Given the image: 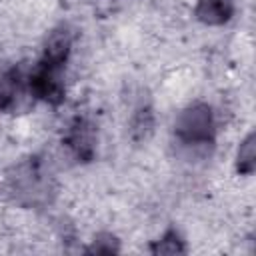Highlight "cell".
I'll list each match as a JSON object with an SVG mask.
<instances>
[{
  "label": "cell",
  "instance_id": "6da1fadb",
  "mask_svg": "<svg viewBox=\"0 0 256 256\" xmlns=\"http://www.w3.org/2000/svg\"><path fill=\"white\" fill-rule=\"evenodd\" d=\"M6 188L18 204L36 206L48 202L52 194V178L40 158H28L14 166L6 176Z\"/></svg>",
  "mask_w": 256,
  "mask_h": 256
},
{
  "label": "cell",
  "instance_id": "7a4b0ae2",
  "mask_svg": "<svg viewBox=\"0 0 256 256\" xmlns=\"http://www.w3.org/2000/svg\"><path fill=\"white\" fill-rule=\"evenodd\" d=\"M174 134L182 144L188 146H208L216 138V118L214 110L206 102H192L182 108L174 122Z\"/></svg>",
  "mask_w": 256,
  "mask_h": 256
},
{
  "label": "cell",
  "instance_id": "3957f363",
  "mask_svg": "<svg viewBox=\"0 0 256 256\" xmlns=\"http://www.w3.org/2000/svg\"><path fill=\"white\" fill-rule=\"evenodd\" d=\"M62 70L64 68H58V66H52V64L38 60V64L32 68V72L26 78L28 92L34 98H38L50 106H60L66 98Z\"/></svg>",
  "mask_w": 256,
  "mask_h": 256
},
{
  "label": "cell",
  "instance_id": "277c9868",
  "mask_svg": "<svg viewBox=\"0 0 256 256\" xmlns=\"http://www.w3.org/2000/svg\"><path fill=\"white\" fill-rule=\"evenodd\" d=\"M64 146L78 162H92L96 156V126L86 116H74L66 128Z\"/></svg>",
  "mask_w": 256,
  "mask_h": 256
},
{
  "label": "cell",
  "instance_id": "5b68a950",
  "mask_svg": "<svg viewBox=\"0 0 256 256\" xmlns=\"http://www.w3.org/2000/svg\"><path fill=\"white\" fill-rule=\"evenodd\" d=\"M72 30L68 26H58L54 28L46 42H44V50H42V62L46 64H52V66H58V68H64L68 58H70V52H72Z\"/></svg>",
  "mask_w": 256,
  "mask_h": 256
},
{
  "label": "cell",
  "instance_id": "8992f818",
  "mask_svg": "<svg viewBox=\"0 0 256 256\" xmlns=\"http://www.w3.org/2000/svg\"><path fill=\"white\" fill-rule=\"evenodd\" d=\"M194 16L206 26H224L234 16V0H198Z\"/></svg>",
  "mask_w": 256,
  "mask_h": 256
},
{
  "label": "cell",
  "instance_id": "52a82bcc",
  "mask_svg": "<svg viewBox=\"0 0 256 256\" xmlns=\"http://www.w3.org/2000/svg\"><path fill=\"white\" fill-rule=\"evenodd\" d=\"M26 78L20 68H10L0 78V112H10L18 106L24 94Z\"/></svg>",
  "mask_w": 256,
  "mask_h": 256
},
{
  "label": "cell",
  "instance_id": "ba28073f",
  "mask_svg": "<svg viewBox=\"0 0 256 256\" xmlns=\"http://www.w3.org/2000/svg\"><path fill=\"white\" fill-rule=\"evenodd\" d=\"M256 168V134L248 132L236 152V172L240 176H250Z\"/></svg>",
  "mask_w": 256,
  "mask_h": 256
},
{
  "label": "cell",
  "instance_id": "9c48e42d",
  "mask_svg": "<svg viewBox=\"0 0 256 256\" xmlns=\"http://www.w3.org/2000/svg\"><path fill=\"white\" fill-rule=\"evenodd\" d=\"M152 128H154V112L150 106H140L136 110V114L132 116V122H130V134L136 142L140 140H146L150 134H152Z\"/></svg>",
  "mask_w": 256,
  "mask_h": 256
},
{
  "label": "cell",
  "instance_id": "30bf717a",
  "mask_svg": "<svg viewBox=\"0 0 256 256\" xmlns=\"http://www.w3.org/2000/svg\"><path fill=\"white\" fill-rule=\"evenodd\" d=\"M150 252L152 254H184L186 246H184V240L180 238V234L170 228L162 234L160 240H156L150 246Z\"/></svg>",
  "mask_w": 256,
  "mask_h": 256
},
{
  "label": "cell",
  "instance_id": "8fae6325",
  "mask_svg": "<svg viewBox=\"0 0 256 256\" xmlns=\"http://www.w3.org/2000/svg\"><path fill=\"white\" fill-rule=\"evenodd\" d=\"M86 252H90V254H116V252H120V244H118L116 236L102 232L92 240V244Z\"/></svg>",
  "mask_w": 256,
  "mask_h": 256
}]
</instances>
